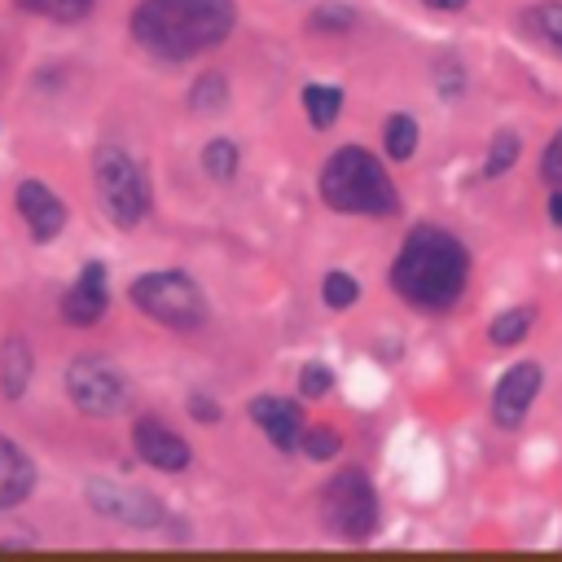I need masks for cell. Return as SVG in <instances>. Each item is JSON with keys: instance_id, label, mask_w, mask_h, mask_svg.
I'll use <instances>...</instances> for the list:
<instances>
[{"instance_id": "obj_1", "label": "cell", "mask_w": 562, "mask_h": 562, "mask_svg": "<svg viewBox=\"0 0 562 562\" xmlns=\"http://www.w3.org/2000/svg\"><path fill=\"white\" fill-rule=\"evenodd\" d=\"M237 26L233 0H140L132 9V40L158 61H189L224 44Z\"/></svg>"}, {"instance_id": "obj_2", "label": "cell", "mask_w": 562, "mask_h": 562, "mask_svg": "<svg viewBox=\"0 0 562 562\" xmlns=\"http://www.w3.org/2000/svg\"><path fill=\"white\" fill-rule=\"evenodd\" d=\"M470 277V255L465 246L435 224H422L404 237L395 263H391V285L404 303L422 307V312H443L461 299Z\"/></svg>"}, {"instance_id": "obj_3", "label": "cell", "mask_w": 562, "mask_h": 562, "mask_svg": "<svg viewBox=\"0 0 562 562\" xmlns=\"http://www.w3.org/2000/svg\"><path fill=\"white\" fill-rule=\"evenodd\" d=\"M321 198H325V206L347 211V215H395V206H400L386 167L360 145H342L325 158Z\"/></svg>"}, {"instance_id": "obj_4", "label": "cell", "mask_w": 562, "mask_h": 562, "mask_svg": "<svg viewBox=\"0 0 562 562\" xmlns=\"http://www.w3.org/2000/svg\"><path fill=\"white\" fill-rule=\"evenodd\" d=\"M132 303L167 329H202L206 325V294L198 290V281L189 272H176V268H158V272L136 277Z\"/></svg>"}, {"instance_id": "obj_5", "label": "cell", "mask_w": 562, "mask_h": 562, "mask_svg": "<svg viewBox=\"0 0 562 562\" xmlns=\"http://www.w3.org/2000/svg\"><path fill=\"white\" fill-rule=\"evenodd\" d=\"M92 180H97V198L105 206V215L119 224V228H136L154 198H149V180L145 171L119 149V145H101L97 149V162H92Z\"/></svg>"}, {"instance_id": "obj_6", "label": "cell", "mask_w": 562, "mask_h": 562, "mask_svg": "<svg viewBox=\"0 0 562 562\" xmlns=\"http://www.w3.org/2000/svg\"><path fill=\"white\" fill-rule=\"evenodd\" d=\"M321 518L342 540H369L378 531V492L360 470H338L321 487Z\"/></svg>"}, {"instance_id": "obj_7", "label": "cell", "mask_w": 562, "mask_h": 562, "mask_svg": "<svg viewBox=\"0 0 562 562\" xmlns=\"http://www.w3.org/2000/svg\"><path fill=\"white\" fill-rule=\"evenodd\" d=\"M66 395L88 417H119V413L132 408V382L123 378L119 364H110L101 356L70 360V369H66Z\"/></svg>"}, {"instance_id": "obj_8", "label": "cell", "mask_w": 562, "mask_h": 562, "mask_svg": "<svg viewBox=\"0 0 562 562\" xmlns=\"http://www.w3.org/2000/svg\"><path fill=\"white\" fill-rule=\"evenodd\" d=\"M83 492H88V505H92L101 518H114V522H123V527L149 531V527L167 522L162 501H158L154 492H145V487H132V483H119V479H88Z\"/></svg>"}, {"instance_id": "obj_9", "label": "cell", "mask_w": 562, "mask_h": 562, "mask_svg": "<svg viewBox=\"0 0 562 562\" xmlns=\"http://www.w3.org/2000/svg\"><path fill=\"white\" fill-rule=\"evenodd\" d=\"M536 391H540V364H531V360L509 364V369L501 373L496 391H492V422H496L501 430H514V426L527 417Z\"/></svg>"}, {"instance_id": "obj_10", "label": "cell", "mask_w": 562, "mask_h": 562, "mask_svg": "<svg viewBox=\"0 0 562 562\" xmlns=\"http://www.w3.org/2000/svg\"><path fill=\"white\" fill-rule=\"evenodd\" d=\"M132 448H136V457H140L145 465L167 470V474H180V470H189V461H193L189 443H184L167 422H158V417H140V422L132 426Z\"/></svg>"}, {"instance_id": "obj_11", "label": "cell", "mask_w": 562, "mask_h": 562, "mask_svg": "<svg viewBox=\"0 0 562 562\" xmlns=\"http://www.w3.org/2000/svg\"><path fill=\"white\" fill-rule=\"evenodd\" d=\"M13 202H18V215H22V224H26V233L35 241H53L66 228V202L44 180H35V176L18 184Z\"/></svg>"}, {"instance_id": "obj_12", "label": "cell", "mask_w": 562, "mask_h": 562, "mask_svg": "<svg viewBox=\"0 0 562 562\" xmlns=\"http://www.w3.org/2000/svg\"><path fill=\"white\" fill-rule=\"evenodd\" d=\"M250 422H255V426L268 435V443L281 448V452H294L299 439H303V430H307L303 408H299L294 400H285V395H255V400H250Z\"/></svg>"}, {"instance_id": "obj_13", "label": "cell", "mask_w": 562, "mask_h": 562, "mask_svg": "<svg viewBox=\"0 0 562 562\" xmlns=\"http://www.w3.org/2000/svg\"><path fill=\"white\" fill-rule=\"evenodd\" d=\"M105 303H110V290H105V263L92 259V263L79 268V281L61 294V321L88 329V325H97V321L105 316Z\"/></svg>"}, {"instance_id": "obj_14", "label": "cell", "mask_w": 562, "mask_h": 562, "mask_svg": "<svg viewBox=\"0 0 562 562\" xmlns=\"http://www.w3.org/2000/svg\"><path fill=\"white\" fill-rule=\"evenodd\" d=\"M31 492H35V461L13 439L0 435V509L22 505Z\"/></svg>"}, {"instance_id": "obj_15", "label": "cell", "mask_w": 562, "mask_h": 562, "mask_svg": "<svg viewBox=\"0 0 562 562\" xmlns=\"http://www.w3.org/2000/svg\"><path fill=\"white\" fill-rule=\"evenodd\" d=\"M31 378H35V356H31L26 338H18V334L4 338L0 342V391H4V400H22Z\"/></svg>"}, {"instance_id": "obj_16", "label": "cell", "mask_w": 562, "mask_h": 562, "mask_svg": "<svg viewBox=\"0 0 562 562\" xmlns=\"http://www.w3.org/2000/svg\"><path fill=\"white\" fill-rule=\"evenodd\" d=\"M303 110H307V123H312L316 132H325V127H334V123H338L342 92H338V88H329V83H307V88H303Z\"/></svg>"}, {"instance_id": "obj_17", "label": "cell", "mask_w": 562, "mask_h": 562, "mask_svg": "<svg viewBox=\"0 0 562 562\" xmlns=\"http://www.w3.org/2000/svg\"><path fill=\"white\" fill-rule=\"evenodd\" d=\"M189 110H198V114H224L228 110V79L220 70L198 75L193 88H189Z\"/></svg>"}, {"instance_id": "obj_18", "label": "cell", "mask_w": 562, "mask_h": 562, "mask_svg": "<svg viewBox=\"0 0 562 562\" xmlns=\"http://www.w3.org/2000/svg\"><path fill=\"white\" fill-rule=\"evenodd\" d=\"M237 158H241V154H237V145H233L228 136H215V140L202 145V171H206L211 180H220V184L237 176Z\"/></svg>"}, {"instance_id": "obj_19", "label": "cell", "mask_w": 562, "mask_h": 562, "mask_svg": "<svg viewBox=\"0 0 562 562\" xmlns=\"http://www.w3.org/2000/svg\"><path fill=\"white\" fill-rule=\"evenodd\" d=\"M382 145H386V158H395V162L413 158V149H417V123L408 114H391L386 127H382Z\"/></svg>"}, {"instance_id": "obj_20", "label": "cell", "mask_w": 562, "mask_h": 562, "mask_svg": "<svg viewBox=\"0 0 562 562\" xmlns=\"http://www.w3.org/2000/svg\"><path fill=\"white\" fill-rule=\"evenodd\" d=\"M26 13H40V18H53V22H79L92 13L97 0H18Z\"/></svg>"}, {"instance_id": "obj_21", "label": "cell", "mask_w": 562, "mask_h": 562, "mask_svg": "<svg viewBox=\"0 0 562 562\" xmlns=\"http://www.w3.org/2000/svg\"><path fill=\"white\" fill-rule=\"evenodd\" d=\"M527 329H531V312H527V307H514V312H501V316L492 321L487 338H492L496 347H514V342L527 338Z\"/></svg>"}, {"instance_id": "obj_22", "label": "cell", "mask_w": 562, "mask_h": 562, "mask_svg": "<svg viewBox=\"0 0 562 562\" xmlns=\"http://www.w3.org/2000/svg\"><path fill=\"white\" fill-rule=\"evenodd\" d=\"M338 448H342V439H338L334 426H307L303 439H299V452L312 457V461H329V457H338Z\"/></svg>"}, {"instance_id": "obj_23", "label": "cell", "mask_w": 562, "mask_h": 562, "mask_svg": "<svg viewBox=\"0 0 562 562\" xmlns=\"http://www.w3.org/2000/svg\"><path fill=\"white\" fill-rule=\"evenodd\" d=\"M321 294H325V303H329L334 312H342V307H351V303L360 299V285H356V277H351V272H325Z\"/></svg>"}, {"instance_id": "obj_24", "label": "cell", "mask_w": 562, "mask_h": 562, "mask_svg": "<svg viewBox=\"0 0 562 562\" xmlns=\"http://www.w3.org/2000/svg\"><path fill=\"white\" fill-rule=\"evenodd\" d=\"M307 22H312L316 31H347V26L356 22V13H351V4H342V0H329V4H316Z\"/></svg>"}, {"instance_id": "obj_25", "label": "cell", "mask_w": 562, "mask_h": 562, "mask_svg": "<svg viewBox=\"0 0 562 562\" xmlns=\"http://www.w3.org/2000/svg\"><path fill=\"white\" fill-rule=\"evenodd\" d=\"M514 158H518V136H514V132H501V136L492 140V154H487L483 176H501V171H509Z\"/></svg>"}, {"instance_id": "obj_26", "label": "cell", "mask_w": 562, "mask_h": 562, "mask_svg": "<svg viewBox=\"0 0 562 562\" xmlns=\"http://www.w3.org/2000/svg\"><path fill=\"white\" fill-rule=\"evenodd\" d=\"M531 22L540 26L544 40H553V44L562 48V0H544V4H536V9H531Z\"/></svg>"}, {"instance_id": "obj_27", "label": "cell", "mask_w": 562, "mask_h": 562, "mask_svg": "<svg viewBox=\"0 0 562 562\" xmlns=\"http://www.w3.org/2000/svg\"><path fill=\"white\" fill-rule=\"evenodd\" d=\"M299 391H303L307 400H321V395L334 391V373H329L325 364H303V369H299Z\"/></svg>"}, {"instance_id": "obj_28", "label": "cell", "mask_w": 562, "mask_h": 562, "mask_svg": "<svg viewBox=\"0 0 562 562\" xmlns=\"http://www.w3.org/2000/svg\"><path fill=\"white\" fill-rule=\"evenodd\" d=\"M540 176H544L553 189H562V127H558V136L549 140L544 158H540Z\"/></svg>"}, {"instance_id": "obj_29", "label": "cell", "mask_w": 562, "mask_h": 562, "mask_svg": "<svg viewBox=\"0 0 562 562\" xmlns=\"http://www.w3.org/2000/svg\"><path fill=\"white\" fill-rule=\"evenodd\" d=\"M189 413H193L198 422H220V404L206 400V395H189Z\"/></svg>"}, {"instance_id": "obj_30", "label": "cell", "mask_w": 562, "mask_h": 562, "mask_svg": "<svg viewBox=\"0 0 562 562\" xmlns=\"http://www.w3.org/2000/svg\"><path fill=\"white\" fill-rule=\"evenodd\" d=\"M549 215H553V224L562 228V189H553V202H549Z\"/></svg>"}, {"instance_id": "obj_31", "label": "cell", "mask_w": 562, "mask_h": 562, "mask_svg": "<svg viewBox=\"0 0 562 562\" xmlns=\"http://www.w3.org/2000/svg\"><path fill=\"white\" fill-rule=\"evenodd\" d=\"M426 4H435V9H465V0H426Z\"/></svg>"}]
</instances>
